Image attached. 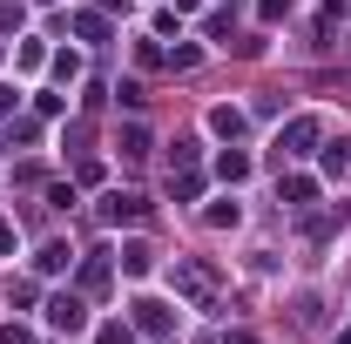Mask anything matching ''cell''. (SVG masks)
<instances>
[{"label":"cell","mask_w":351,"mask_h":344,"mask_svg":"<svg viewBox=\"0 0 351 344\" xmlns=\"http://www.w3.org/2000/svg\"><path fill=\"white\" fill-rule=\"evenodd\" d=\"M47 324L75 338V331H88V304L75 297V291H54V297H47Z\"/></svg>","instance_id":"cell-1"},{"label":"cell","mask_w":351,"mask_h":344,"mask_svg":"<svg viewBox=\"0 0 351 344\" xmlns=\"http://www.w3.org/2000/svg\"><path fill=\"white\" fill-rule=\"evenodd\" d=\"M176 291L189 304H210L217 297V270H210V263H176Z\"/></svg>","instance_id":"cell-2"},{"label":"cell","mask_w":351,"mask_h":344,"mask_svg":"<svg viewBox=\"0 0 351 344\" xmlns=\"http://www.w3.org/2000/svg\"><path fill=\"white\" fill-rule=\"evenodd\" d=\"M142 210H149V203H142L135 189H108V196H101V216H108V223H142Z\"/></svg>","instance_id":"cell-3"},{"label":"cell","mask_w":351,"mask_h":344,"mask_svg":"<svg viewBox=\"0 0 351 344\" xmlns=\"http://www.w3.org/2000/svg\"><path fill=\"white\" fill-rule=\"evenodd\" d=\"M169 324H176V310L162 297H135V331H156V338H162Z\"/></svg>","instance_id":"cell-4"},{"label":"cell","mask_w":351,"mask_h":344,"mask_svg":"<svg viewBox=\"0 0 351 344\" xmlns=\"http://www.w3.org/2000/svg\"><path fill=\"white\" fill-rule=\"evenodd\" d=\"M311 142H317V122H311V115L284 122V135H277V149H291V156H311Z\"/></svg>","instance_id":"cell-5"},{"label":"cell","mask_w":351,"mask_h":344,"mask_svg":"<svg viewBox=\"0 0 351 344\" xmlns=\"http://www.w3.org/2000/svg\"><path fill=\"white\" fill-rule=\"evenodd\" d=\"M210 129L237 142V135H243V108H230V101H223V108H210Z\"/></svg>","instance_id":"cell-6"},{"label":"cell","mask_w":351,"mask_h":344,"mask_svg":"<svg viewBox=\"0 0 351 344\" xmlns=\"http://www.w3.org/2000/svg\"><path fill=\"white\" fill-rule=\"evenodd\" d=\"M217 175H223V182H243V175H250V156H243V149H223V156H217Z\"/></svg>","instance_id":"cell-7"},{"label":"cell","mask_w":351,"mask_h":344,"mask_svg":"<svg viewBox=\"0 0 351 344\" xmlns=\"http://www.w3.org/2000/svg\"><path fill=\"white\" fill-rule=\"evenodd\" d=\"M149 263H156L149 243H122V270H129V277H149Z\"/></svg>","instance_id":"cell-8"},{"label":"cell","mask_w":351,"mask_h":344,"mask_svg":"<svg viewBox=\"0 0 351 344\" xmlns=\"http://www.w3.org/2000/svg\"><path fill=\"white\" fill-rule=\"evenodd\" d=\"M68 263H75V250H68V243H47L41 257H34V270H47V277H54V270H68Z\"/></svg>","instance_id":"cell-9"},{"label":"cell","mask_w":351,"mask_h":344,"mask_svg":"<svg viewBox=\"0 0 351 344\" xmlns=\"http://www.w3.org/2000/svg\"><path fill=\"white\" fill-rule=\"evenodd\" d=\"M122 156H129V162H142V156H149V129H142V122H129V129H122Z\"/></svg>","instance_id":"cell-10"},{"label":"cell","mask_w":351,"mask_h":344,"mask_svg":"<svg viewBox=\"0 0 351 344\" xmlns=\"http://www.w3.org/2000/svg\"><path fill=\"white\" fill-rule=\"evenodd\" d=\"M284 196H291V210H304L311 196H317V182H311V175H291V182H284Z\"/></svg>","instance_id":"cell-11"},{"label":"cell","mask_w":351,"mask_h":344,"mask_svg":"<svg viewBox=\"0 0 351 344\" xmlns=\"http://www.w3.org/2000/svg\"><path fill=\"white\" fill-rule=\"evenodd\" d=\"M210 223H217V230H237V223H243V210H237V196H223L217 210H210Z\"/></svg>","instance_id":"cell-12"},{"label":"cell","mask_w":351,"mask_h":344,"mask_svg":"<svg viewBox=\"0 0 351 344\" xmlns=\"http://www.w3.org/2000/svg\"><path fill=\"white\" fill-rule=\"evenodd\" d=\"M351 169V142H331V156H324V175H345Z\"/></svg>","instance_id":"cell-13"},{"label":"cell","mask_w":351,"mask_h":344,"mask_svg":"<svg viewBox=\"0 0 351 344\" xmlns=\"http://www.w3.org/2000/svg\"><path fill=\"white\" fill-rule=\"evenodd\" d=\"M95 344H135V324H101Z\"/></svg>","instance_id":"cell-14"},{"label":"cell","mask_w":351,"mask_h":344,"mask_svg":"<svg viewBox=\"0 0 351 344\" xmlns=\"http://www.w3.org/2000/svg\"><path fill=\"white\" fill-rule=\"evenodd\" d=\"M291 14V0H263V21H284Z\"/></svg>","instance_id":"cell-15"},{"label":"cell","mask_w":351,"mask_h":344,"mask_svg":"<svg viewBox=\"0 0 351 344\" xmlns=\"http://www.w3.org/2000/svg\"><path fill=\"white\" fill-rule=\"evenodd\" d=\"M14 101H21V88H14V82H0V115H7Z\"/></svg>","instance_id":"cell-16"},{"label":"cell","mask_w":351,"mask_h":344,"mask_svg":"<svg viewBox=\"0 0 351 344\" xmlns=\"http://www.w3.org/2000/svg\"><path fill=\"white\" fill-rule=\"evenodd\" d=\"M7 250H14V223H0V257H7Z\"/></svg>","instance_id":"cell-17"},{"label":"cell","mask_w":351,"mask_h":344,"mask_svg":"<svg viewBox=\"0 0 351 344\" xmlns=\"http://www.w3.org/2000/svg\"><path fill=\"white\" fill-rule=\"evenodd\" d=\"M0 344H27V331H14V324H7V331H0Z\"/></svg>","instance_id":"cell-18"},{"label":"cell","mask_w":351,"mask_h":344,"mask_svg":"<svg viewBox=\"0 0 351 344\" xmlns=\"http://www.w3.org/2000/svg\"><path fill=\"white\" fill-rule=\"evenodd\" d=\"M338 344H351V331H345V338H338Z\"/></svg>","instance_id":"cell-19"}]
</instances>
